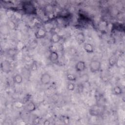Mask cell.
Masks as SVG:
<instances>
[{
	"instance_id": "cell-3",
	"label": "cell",
	"mask_w": 125,
	"mask_h": 125,
	"mask_svg": "<svg viewBox=\"0 0 125 125\" xmlns=\"http://www.w3.org/2000/svg\"><path fill=\"white\" fill-rule=\"evenodd\" d=\"M0 69L4 73H8L10 72L12 69L11 63L8 60H3L0 63Z\"/></svg>"
},
{
	"instance_id": "cell-1",
	"label": "cell",
	"mask_w": 125,
	"mask_h": 125,
	"mask_svg": "<svg viewBox=\"0 0 125 125\" xmlns=\"http://www.w3.org/2000/svg\"><path fill=\"white\" fill-rule=\"evenodd\" d=\"M22 8L24 13L29 15L37 14V9L34 4L30 1H25L22 4Z\"/></svg>"
},
{
	"instance_id": "cell-18",
	"label": "cell",
	"mask_w": 125,
	"mask_h": 125,
	"mask_svg": "<svg viewBox=\"0 0 125 125\" xmlns=\"http://www.w3.org/2000/svg\"><path fill=\"white\" fill-rule=\"evenodd\" d=\"M80 79L84 83H87L89 81V76L87 74H83L81 76Z\"/></svg>"
},
{
	"instance_id": "cell-16",
	"label": "cell",
	"mask_w": 125,
	"mask_h": 125,
	"mask_svg": "<svg viewBox=\"0 0 125 125\" xmlns=\"http://www.w3.org/2000/svg\"><path fill=\"white\" fill-rule=\"evenodd\" d=\"M66 77L67 80L68 81H69V82H74L77 80L76 76L72 74H67L66 76Z\"/></svg>"
},
{
	"instance_id": "cell-4",
	"label": "cell",
	"mask_w": 125,
	"mask_h": 125,
	"mask_svg": "<svg viewBox=\"0 0 125 125\" xmlns=\"http://www.w3.org/2000/svg\"><path fill=\"white\" fill-rule=\"evenodd\" d=\"M51 81V76L47 72L42 73L40 77V82L43 85L48 84Z\"/></svg>"
},
{
	"instance_id": "cell-15",
	"label": "cell",
	"mask_w": 125,
	"mask_h": 125,
	"mask_svg": "<svg viewBox=\"0 0 125 125\" xmlns=\"http://www.w3.org/2000/svg\"><path fill=\"white\" fill-rule=\"evenodd\" d=\"M113 90V92H114V94H115L116 95H120L122 94V93L123 92L122 88L120 86H118V85H116V86H114Z\"/></svg>"
},
{
	"instance_id": "cell-13",
	"label": "cell",
	"mask_w": 125,
	"mask_h": 125,
	"mask_svg": "<svg viewBox=\"0 0 125 125\" xmlns=\"http://www.w3.org/2000/svg\"><path fill=\"white\" fill-rule=\"evenodd\" d=\"M25 109L28 112H31L35 111L36 109V106L35 104L33 102H30L26 106Z\"/></svg>"
},
{
	"instance_id": "cell-21",
	"label": "cell",
	"mask_w": 125,
	"mask_h": 125,
	"mask_svg": "<svg viewBox=\"0 0 125 125\" xmlns=\"http://www.w3.org/2000/svg\"><path fill=\"white\" fill-rule=\"evenodd\" d=\"M83 84L82 83H81L79 84L77 86V90L79 92H81L83 90Z\"/></svg>"
},
{
	"instance_id": "cell-17",
	"label": "cell",
	"mask_w": 125,
	"mask_h": 125,
	"mask_svg": "<svg viewBox=\"0 0 125 125\" xmlns=\"http://www.w3.org/2000/svg\"><path fill=\"white\" fill-rule=\"evenodd\" d=\"M75 84L73 82H70L67 85L66 88L69 91H73L75 89Z\"/></svg>"
},
{
	"instance_id": "cell-12",
	"label": "cell",
	"mask_w": 125,
	"mask_h": 125,
	"mask_svg": "<svg viewBox=\"0 0 125 125\" xmlns=\"http://www.w3.org/2000/svg\"><path fill=\"white\" fill-rule=\"evenodd\" d=\"M118 61V57L116 55H112L108 59L109 65L112 67L116 64Z\"/></svg>"
},
{
	"instance_id": "cell-7",
	"label": "cell",
	"mask_w": 125,
	"mask_h": 125,
	"mask_svg": "<svg viewBox=\"0 0 125 125\" xmlns=\"http://www.w3.org/2000/svg\"><path fill=\"white\" fill-rule=\"evenodd\" d=\"M62 39V37L57 33L54 32L50 38V42L53 44L58 43Z\"/></svg>"
},
{
	"instance_id": "cell-22",
	"label": "cell",
	"mask_w": 125,
	"mask_h": 125,
	"mask_svg": "<svg viewBox=\"0 0 125 125\" xmlns=\"http://www.w3.org/2000/svg\"><path fill=\"white\" fill-rule=\"evenodd\" d=\"M49 50H50V52L57 51V48H56V47L54 45L52 44V45L50 46V47H49Z\"/></svg>"
},
{
	"instance_id": "cell-6",
	"label": "cell",
	"mask_w": 125,
	"mask_h": 125,
	"mask_svg": "<svg viewBox=\"0 0 125 125\" xmlns=\"http://www.w3.org/2000/svg\"><path fill=\"white\" fill-rule=\"evenodd\" d=\"M86 68L85 62L83 61H79L75 65V69L78 72L83 71Z\"/></svg>"
},
{
	"instance_id": "cell-14",
	"label": "cell",
	"mask_w": 125,
	"mask_h": 125,
	"mask_svg": "<svg viewBox=\"0 0 125 125\" xmlns=\"http://www.w3.org/2000/svg\"><path fill=\"white\" fill-rule=\"evenodd\" d=\"M17 51H18L17 49L15 48H10L7 51V54L10 57L13 58V57H15V55L17 54Z\"/></svg>"
},
{
	"instance_id": "cell-2",
	"label": "cell",
	"mask_w": 125,
	"mask_h": 125,
	"mask_svg": "<svg viewBox=\"0 0 125 125\" xmlns=\"http://www.w3.org/2000/svg\"><path fill=\"white\" fill-rule=\"evenodd\" d=\"M101 62L97 60H93L90 61L89 64V68L92 73L98 72L101 69Z\"/></svg>"
},
{
	"instance_id": "cell-19",
	"label": "cell",
	"mask_w": 125,
	"mask_h": 125,
	"mask_svg": "<svg viewBox=\"0 0 125 125\" xmlns=\"http://www.w3.org/2000/svg\"><path fill=\"white\" fill-rule=\"evenodd\" d=\"M37 67H38V65H37V62L36 61H34L31 65V71H36L37 69Z\"/></svg>"
},
{
	"instance_id": "cell-9",
	"label": "cell",
	"mask_w": 125,
	"mask_h": 125,
	"mask_svg": "<svg viewBox=\"0 0 125 125\" xmlns=\"http://www.w3.org/2000/svg\"><path fill=\"white\" fill-rule=\"evenodd\" d=\"M84 50L88 53H92L94 52V48L93 45L90 43H84L83 46Z\"/></svg>"
},
{
	"instance_id": "cell-11",
	"label": "cell",
	"mask_w": 125,
	"mask_h": 125,
	"mask_svg": "<svg viewBox=\"0 0 125 125\" xmlns=\"http://www.w3.org/2000/svg\"><path fill=\"white\" fill-rule=\"evenodd\" d=\"M22 81L23 77L21 74L17 73L13 77V82L16 84H20L22 83Z\"/></svg>"
},
{
	"instance_id": "cell-10",
	"label": "cell",
	"mask_w": 125,
	"mask_h": 125,
	"mask_svg": "<svg viewBox=\"0 0 125 125\" xmlns=\"http://www.w3.org/2000/svg\"><path fill=\"white\" fill-rule=\"evenodd\" d=\"M59 55L57 51L50 52L49 59L52 62H56L59 59Z\"/></svg>"
},
{
	"instance_id": "cell-8",
	"label": "cell",
	"mask_w": 125,
	"mask_h": 125,
	"mask_svg": "<svg viewBox=\"0 0 125 125\" xmlns=\"http://www.w3.org/2000/svg\"><path fill=\"white\" fill-rule=\"evenodd\" d=\"M76 40L77 42L81 44L85 42V35L83 32H79L76 35Z\"/></svg>"
},
{
	"instance_id": "cell-20",
	"label": "cell",
	"mask_w": 125,
	"mask_h": 125,
	"mask_svg": "<svg viewBox=\"0 0 125 125\" xmlns=\"http://www.w3.org/2000/svg\"><path fill=\"white\" fill-rule=\"evenodd\" d=\"M37 45V42L36 40H34L30 43L29 47L32 49H34L36 47Z\"/></svg>"
},
{
	"instance_id": "cell-5",
	"label": "cell",
	"mask_w": 125,
	"mask_h": 125,
	"mask_svg": "<svg viewBox=\"0 0 125 125\" xmlns=\"http://www.w3.org/2000/svg\"><path fill=\"white\" fill-rule=\"evenodd\" d=\"M47 34V30L45 28L41 27L36 31L35 33V37L37 39H41L46 37Z\"/></svg>"
}]
</instances>
